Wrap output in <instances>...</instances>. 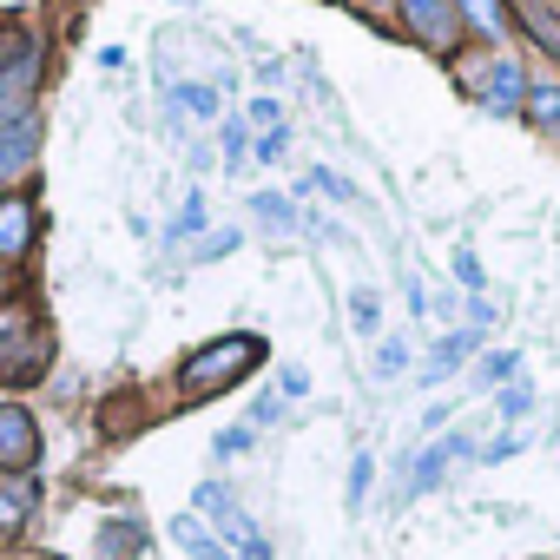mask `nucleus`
<instances>
[{
    "label": "nucleus",
    "mask_w": 560,
    "mask_h": 560,
    "mask_svg": "<svg viewBox=\"0 0 560 560\" xmlns=\"http://www.w3.org/2000/svg\"><path fill=\"white\" fill-rule=\"evenodd\" d=\"M257 363H264V343L237 330V337H218V343L191 350L185 370H178V389H185V402H205V396H224L231 383H244V370H257Z\"/></svg>",
    "instance_id": "nucleus-1"
},
{
    "label": "nucleus",
    "mask_w": 560,
    "mask_h": 560,
    "mask_svg": "<svg viewBox=\"0 0 560 560\" xmlns=\"http://www.w3.org/2000/svg\"><path fill=\"white\" fill-rule=\"evenodd\" d=\"M47 363H54V337H47L40 311L8 304V311H0V383L27 389V383L47 376Z\"/></svg>",
    "instance_id": "nucleus-2"
},
{
    "label": "nucleus",
    "mask_w": 560,
    "mask_h": 560,
    "mask_svg": "<svg viewBox=\"0 0 560 560\" xmlns=\"http://www.w3.org/2000/svg\"><path fill=\"white\" fill-rule=\"evenodd\" d=\"M191 508H198V514H211V521L224 527V540L237 547V560H270V540H257V527L244 521V508L231 501V488H218V481H205V488L191 494Z\"/></svg>",
    "instance_id": "nucleus-3"
},
{
    "label": "nucleus",
    "mask_w": 560,
    "mask_h": 560,
    "mask_svg": "<svg viewBox=\"0 0 560 560\" xmlns=\"http://www.w3.org/2000/svg\"><path fill=\"white\" fill-rule=\"evenodd\" d=\"M40 462V422L21 402H0V475H27Z\"/></svg>",
    "instance_id": "nucleus-4"
},
{
    "label": "nucleus",
    "mask_w": 560,
    "mask_h": 560,
    "mask_svg": "<svg viewBox=\"0 0 560 560\" xmlns=\"http://www.w3.org/2000/svg\"><path fill=\"white\" fill-rule=\"evenodd\" d=\"M34 244V205L27 198H0V257H21Z\"/></svg>",
    "instance_id": "nucleus-5"
},
{
    "label": "nucleus",
    "mask_w": 560,
    "mask_h": 560,
    "mask_svg": "<svg viewBox=\"0 0 560 560\" xmlns=\"http://www.w3.org/2000/svg\"><path fill=\"white\" fill-rule=\"evenodd\" d=\"M409 34H422L429 47H448V0H396Z\"/></svg>",
    "instance_id": "nucleus-6"
},
{
    "label": "nucleus",
    "mask_w": 560,
    "mask_h": 560,
    "mask_svg": "<svg viewBox=\"0 0 560 560\" xmlns=\"http://www.w3.org/2000/svg\"><path fill=\"white\" fill-rule=\"evenodd\" d=\"M521 93H527V80H521V67H514V60H501V67H488V73H481V100H488V113H514V106H521Z\"/></svg>",
    "instance_id": "nucleus-7"
},
{
    "label": "nucleus",
    "mask_w": 560,
    "mask_h": 560,
    "mask_svg": "<svg viewBox=\"0 0 560 560\" xmlns=\"http://www.w3.org/2000/svg\"><path fill=\"white\" fill-rule=\"evenodd\" d=\"M27 521H34V481L8 475V481H0V534H21Z\"/></svg>",
    "instance_id": "nucleus-8"
},
{
    "label": "nucleus",
    "mask_w": 560,
    "mask_h": 560,
    "mask_svg": "<svg viewBox=\"0 0 560 560\" xmlns=\"http://www.w3.org/2000/svg\"><path fill=\"white\" fill-rule=\"evenodd\" d=\"M172 540H178L185 553H198V560H231V547H224L198 514H178V521H172Z\"/></svg>",
    "instance_id": "nucleus-9"
},
{
    "label": "nucleus",
    "mask_w": 560,
    "mask_h": 560,
    "mask_svg": "<svg viewBox=\"0 0 560 560\" xmlns=\"http://www.w3.org/2000/svg\"><path fill=\"white\" fill-rule=\"evenodd\" d=\"M40 145V126L34 119H14V126H0V172H21Z\"/></svg>",
    "instance_id": "nucleus-10"
},
{
    "label": "nucleus",
    "mask_w": 560,
    "mask_h": 560,
    "mask_svg": "<svg viewBox=\"0 0 560 560\" xmlns=\"http://www.w3.org/2000/svg\"><path fill=\"white\" fill-rule=\"evenodd\" d=\"M250 211H257V224L277 231V237H291V231H298V205H291V198H277V191H257Z\"/></svg>",
    "instance_id": "nucleus-11"
},
{
    "label": "nucleus",
    "mask_w": 560,
    "mask_h": 560,
    "mask_svg": "<svg viewBox=\"0 0 560 560\" xmlns=\"http://www.w3.org/2000/svg\"><path fill=\"white\" fill-rule=\"evenodd\" d=\"M350 330H357V337H376V330H383V298L363 291V284L350 291Z\"/></svg>",
    "instance_id": "nucleus-12"
},
{
    "label": "nucleus",
    "mask_w": 560,
    "mask_h": 560,
    "mask_svg": "<svg viewBox=\"0 0 560 560\" xmlns=\"http://www.w3.org/2000/svg\"><path fill=\"white\" fill-rule=\"evenodd\" d=\"M139 540H145V534H139L132 521H113V527L100 534V560H132V553H139Z\"/></svg>",
    "instance_id": "nucleus-13"
},
{
    "label": "nucleus",
    "mask_w": 560,
    "mask_h": 560,
    "mask_svg": "<svg viewBox=\"0 0 560 560\" xmlns=\"http://www.w3.org/2000/svg\"><path fill=\"white\" fill-rule=\"evenodd\" d=\"M521 21H527V34H534V40H540L547 54H560V21H553V14L540 8V0H521Z\"/></svg>",
    "instance_id": "nucleus-14"
},
{
    "label": "nucleus",
    "mask_w": 560,
    "mask_h": 560,
    "mask_svg": "<svg viewBox=\"0 0 560 560\" xmlns=\"http://www.w3.org/2000/svg\"><path fill=\"white\" fill-rule=\"evenodd\" d=\"M527 100H534V106H527V113H534V126H540V132H560V86H547V80H540V86H527Z\"/></svg>",
    "instance_id": "nucleus-15"
},
{
    "label": "nucleus",
    "mask_w": 560,
    "mask_h": 560,
    "mask_svg": "<svg viewBox=\"0 0 560 560\" xmlns=\"http://www.w3.org/2000/svg\"><path fill=\"white\" fill-rule=\"evenodd\" d=\"M468 350H475V337H448V343H442V350L429 357V370H422V383H442V376H448V370H455V363H462Z\"/></svg>",
    "instance_id": "nucleus-16"
},
{
    "label": "nucleus",
    "mask_w": 560,
    "mask_h": 560,
    "mask_svg": "<svg viewBox=\"0 0 560 560\" xmlns=\"http://www.w3.org/2000/svg\"><path fill=\"white\" fill-rule=\"evenodd\" d=\"M514 370H521V357H514V350H494V357H481V370H475V383H481V389H494V383H508Z\"/></svg>",
    "instance_id": "nucleus-17"
},
{
    "label": "nucleus",
    "mask_w": 560,
    "mask_h": 560,
    "mask_svg": "<svg viewBox=\"0 0 560 560\" xmlns=\"http://www.w3.org/2000/svg\"><path fill=\"white\" fill-rule=\"evenodd\" d=\"M370 481H376V455L363 448V455L350 462V488H343V501H350V508H363V494H370Z\"/></svg>",
    "instance_id": "nucleus-18"
},
{
    "label": "nucleus",
    "mask_w": 560,
    "mask_h": 560,
    "mask_svg": "<svg viewBox=\"0 0 560 560\" xmlns=\"http://www.w3.org/2000/svg\"><path fill=\"white\" fill-rule=\"evenodd\" d=\"M462 14H468L481 34H501V27H508V8H501V0H462Z\"/></svg>",
    "instance_id": "nucleus-19"
},
{
    "label": "nucleus",
    "mask_w": 560,
    "mask_h": 560,
    "mask_svg": "<svg viewBox=\"0 0 560 560\" xmlns=\"http://www.w3.org/2000/svg\"><path fill=\"white\" fill-rule=\"evenodd\" d=\"M34 60V40L21 34V27H8V34H0V73H14V67H27Z\"/></svg>",
    "instance_id": "nucleus-20"
},
{
    "label": "nucleus",
    "mask_w": 560,
    "mask_h": 560,
    "mask_svg": "<svg viewBox=\"0 0 560 560\" xmlns=\"http://www.w3.org/2000/svg\"><path fill=\"white\" fill-rule=\"evenodd\" d=\"M172 100H178L191 119H211V113H218V93H211V86H172Z\"/></svg>",
    "instance_id": "nucleus-21"
},
{
    "label": "nucleus",
    "mask_w": 560,
    "mask_h": 560,
    "mask_svg": "<svg viewBox=\"0 0 560 560\" xmlns=\"http://www.w3.org/2000/svg\"><path fill=\"white\" fill-rule=\"evenodd\" d=\"M205 218H211V211H205V198H185V211H178V218H172V231H165V237H172V244H178V237H191V231H198V224H205Z\"/></svg>",
    "instance_id": "nucleus-22"
},
{
    "label": "nucleus",
    "mask_w": 560,
    "mask_h": 560,
    "mask_svg": "<svg viewBox=\"0 0 560 560\" xmlns=\"http://www.w3.org/2000/svg\"><path fill=\"white\" fill-rule=\"evenodd\" d=\"M455 284H468V291L481 298V257H475V250H455Z\"/></svg>",
    "instance_id": "nucleus-23"
},
{
    "label": "nucleus",
    "mask_w": 560,
    "mask_h": 560,
    "mask_svg": "<svg viewBox=\"0 0 560 560\" xmlns=\"http://www.w3.org/2000/svg\"><path fill=\"white\" fill-rule=\"evenodd\" d=\"M402 363H409L402 343H383V350H376V376H402Z\"/></svg>",
    "instance_id": "nucleus-24"
},
{
    "label": "nucleus",
    "mask_w": 560,
    "mask_h": 560,
    "mask_svg": "<svg viewBox=\"0 0 560 560\" xmlns=\"http://www.w3.org/2000/svg\"><path fill=\"white\" fill-rule=\"evenodd\" d=\"M250 126H257V132H277V100H257V106H250Z\"/></svg>",
    "instance_id": "nucleus-25"
},
{
    "label": "nucleus",
    "mask_w": 560,
    "mask_h": 560,
    "mask_svg": "<svg viewBox=\"0 0 560 560\" xmlns=\"http://www.w3.org/2000/svg\"><path fill=\"white\" fill-rule=\"evenodd\" d=\"M231 250H237V231H218V237L205 244V264H211V257H231Z\"/></svg>",
    "instance_id": "nucleus-26"
},
{
    "label": "nucleus",
    "mask_w": 560,
    "mask_h": 560,
    "mask_svg": "<svg viewBox=\"0 0 560 560\" xmlns=\"http://www.w3.org/2000/svg\"><path fill=\"white\" fill-rule=\"evenodd\" d=\"M527 402H534V389H508L501 396V416H527Z\"/></svg>",
    "instance_id": "nucleus-27"
},
{
    "label": "nucleus",
    "mask_w": 560,
    "mask_h": 560,
    "mask_svg": "<svg viewBox=\"0 0 560 560\" xmlns=\"http://www.w3.org/2000/svg\"><path fill=\"white\" fill-rule=\"evenodd\" d=\"M277 152H284V132H257V159H264V165H270V159H277Z\"/></svg>",
    "instance_id": "nucleus-28"
},
{
    "label": "nucleus",
    "mask_w": 560,
    "mask_h": 560,
    "mask_svg": "<svg viewBox=\"0 0 560 560\" xmlns=\"http://www.w3.org/2000/svg\"><path fill=\"white\" fill-rule=\"evenodd\" d=\"M250 422H257V429L277 422V396H257V402H250Z\"/></svg>",
    "instance_id": "nucleus-29"
},
{
    "label": "nucleus",
    "mask_w": 560,
    "mask_h": 560,
    "mask_svg": "<svg viewBox=\"0 0 560 560\" xmlns=\"http://www.w3.org/2000/svg\"><path fill=\"white\" fill-rule=\"evenodd\" d=\"M224 152H231V165H244L237 152H244V126H224Z\"/></svg>",
    "instance_id": "nucleus-30"
},
{
    "label": "nucleus",
    "mask_w": 560,
    "mask_h": 560,
    "mask_svg": "<svg viewBox=\"0 0 560 560\" xmlns=\"http://www.w3.org/2000/svg\"><path fill=\"white\" fill-rule=\"evenodd\" d=\"M244 442H250V429H231V435H218V455H237Z\"/></svg>",
    "instance_id": "nucleus-31"
},
{
    "label": "nucleus",
    "mask_w": 560,
    "mask_h": 560,
    "mask_svg": "<svg viewBox=\"0 0 560 560\" xmlns=\"http://www.w3.org/2000/svg\"><path fill=\"white\" fill-rule=\"evenodd\" d=\"M0 291H8V264H0Z\"/></svg>",
    "instance_id": "nucleus-32"
}]
</instances>
